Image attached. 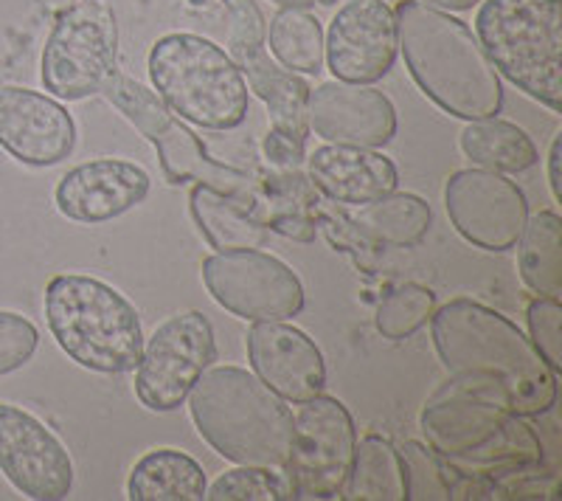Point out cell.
Returning <instances> with one entry per match:
<instances>
[{
  "label": "cell",
  "instance_id": "cell-36",
  "mask_svg": "<svg viewBox=\"0 0 562 501\" xmlns=\"http://www.w3.org/2000/svg\"><path fill=\"white\" fill-rule=\"evenodd\" d=\"M560 149H562V138H560V133H557L554 142H551V149H549V187H551V194H554V200H562Z\"/></svg>",
  "mask_w": 562,
  "mask_h": 501
},
{
  "label": "cell",
  "instance_id": "cell-29",
  "mask_svg": "<svg viewBox=\"0 0 562 501\" xmlns=\"http://www.w3.org/2000/svg\"><path fill=\"white\" fill-rule=\"evenodd\" d=\"M436 310V293L425 285H400L378 308V330L389 341H405L430 322Z\"/></svg>",
  "mask_w": 562,
  "mask_h": 501
},
{
  "label": "cell",
  "instance_id": "cell-4",
  "mask_svg": "<svg viewBox=\"0 0 562 501\" xmlns=\"http://www.w3.org/2000/svg\"><path fill=\"white\" fill-rule=\"evenodd\" d=\"M186 400L200 437L220 457L288 476L293 414L254 372L239 367H209Z\"/></svg>",
  "mask_w": 562,
  "mask_h": 501
},
{
  "label": "cell",
  "instance_id": "cell-39",
  "mask_svg": "<svg viewBox=\"0 0 562 501\" xmlns=\"http://www.w3.org/2000/svg\"><path fill=\"white\" fill-rule=\"evenodd\" d=\"M220 3H223V7H231V3H234V0H220Z\"/></svg>",
  "mask_w": 562,
  "mask_h": 501
},
{
  "label": "cell",
  "instance_id": "cell-26",
  "mask_svg": "<svg viewBox=\"0 0 562 501\" xmlns=\"http://www.w3.org/2000/svg\"><path fill=\"white\" fill-rule=\"evenodd\" d=\"M518 268L526 288L537 296L562 293V220L557 212H537L518 237Z\"/></svg>",
  "mask_w": 562,
  "mask_h": 501
},
{
  "label": "cell",
  "instance_id": "cell-34",
  "mask_svg": "<svg viewBox=\"0 0 562 501\" xmlns=\"http://www.w3.org/2000/svg\"><path fill=\"white\" fill-rule=\"evenodd\" d=\"M265 155L273 167L281 169H295L304 162V144L290 138V135L279 133V130H270L268 138H265Z\"/></svg>",
  "mask_w": 562,
  "mask_h": 501
},
{
  "label": "cell",
  "instance_id": "cell-35",
  "mask_svg": "<svg viewBox=\"0 0 562 501\" xmlns=\"http://www.w3.org/2000/svg\"><path fill=\"white\" fill-rule=\"evenodd\" d=\"M270 229L279 234H284V237L299 240V243H310V240H315L313 220H310L307 214H299V212L276 214V218L270 220Z\"/></svg>",
  "mask_w": 562,
  "mask_h": 501
},
{
  "label": "cell",
  "instance_id": "cell-8",
  "mask_svg": "<svg viewBox=\"0 0 562 501\" xmlns=\"http://www.w3.org/2000/svg\"><path fill=\"white\" fill-rule=\"evenodd\" d=\"M102 93L158 149L160 167L172 187H180L186 180H198L234 198L254 200L248 189V175L211 158L198 135L186 127L147 85H140L127 74L113 71L102 85Z\"/></svg>",
  "mask_w": 562,
  "mask_h": 501
},
{
  "label": "cell",
  "instance_id": "cell-27",
  "mask_svg": "<svg viewBox=\"0 0 562 501\" xmlns=\"http://www.w3.org/2000/svg\"><path fill=\"white\" fill-rule=\"evenodd\" d=\"M355 223L383 245L414 248L425 240L430 229V207L408 192H389L383 198L363 203L355 214Z\"/></svg>",
  "mask_w": 562,
  "mask_h": 501
},
{
  "label": "cell",
  "instance_id": "cell-31",
  "mask_svg": "<svg viewBox=\"0 0 562 501\" xmlns=\"http://www.w3.org/2000/svg\"><path fill=\"white\" fill-rule=\"evenodd\" d=\"M405 470V499H450L445 459L422 443H408L400 448Z\"/></svg>",
  "mask_w": 562,
  "mask_h": 501
},
{
  "label": "cell",
  "instance_id": "cell-12",
  "mask_svg": "<svg viewBox=\"0 0 562 501\" xmlns=\"http://www.w3.org/2000/svg\"><path fill=\"white\" fill-rule=\"evenodd\" d=\"M217 360L214 327L198 310L155 327L135 367V394L149 412H178L200 375Z\"/></svg>",
  "mask_w": 562,
  "mask_h": 501
},
{
  "label": "cell",
  "instance_id": "cell-22",
  "mask_svg": "<svg viewBox=\"0 0 562 501\" xmlns=\"http://www.w3.org/2000/svg\"><path fill=\"white\" fill-rule=\"evenodd\" d=\"M192 218L200 234L209 240L214 250H237V248H262L268 232L262 223L250 218L254 200L234 198L214 187L198 183L192 189Z\"/></svg>",
  "mask_w": 562,
  "mask_h": 501
},
{
  "label": "cell",
  "instance_id": "cell-20",
  "mask_svg": "<svg viewBox=\"0 0 562 501\" xmlns=\"http://www.w3.org/2000/svg\"><path fill=\"white\" fill-rule=\"evenodd\" d=\"M153 180L138 164L119 162V158H99L70 169L59 180L54 200L68 220L99 225L122 218L124 212L144 203Z\"/></svg>",
  "mask_w": 562,
  "mask_h": 501
},
{
  "label": "cell",
  "instance_id": "cell-6",
  "mask_svg": "<svg viewBox=\"0 0 562 501\" xmlns=\"http://www.w3.org/2000/svg\"><path fill=\"white\" fill-rule=\"evenodd\" d=\"M149 79L175 116L203 130H234L248 116V82L217 43L175 32L153 45Z\"/></svg>",
  "mask_w": 562,
  "mask_h": 501
},
{
  "label": "cell",
  "instance_id": "cell-33",
  "mask_svg": "<svg viewBox=\"0 0 562 501\" xmlns=\"http://www.w3.org/2000/svg\"><path fill=\"white\" fill-rule=\"evenodd\" d=\"M529 315V330H531V344L543 360L560 375L562 369V333H560V324H562V308H560V299H549V296H537L535 302L529 304L526 310Z\"/></svg>",
  "mask_w": 562,
  "mask_h": 501
},
{
  "label": "cell",
  "instance_id": "cell-23",
  "mask_svg": "<svg viewBox=\"0 0 562 501\" xmlns=\"http://www.w3.org/2000/svg\"><path fill=\"white\" fill-rule=\"evenodd\" d=\"M205 488L209 482L198 459L183 450L158 448L135 463L127 496L133 501H203Z\"/></svg>",
  "mask_w": 562,
  "mask_h": 501
},
{
  "label": "cell",
  "instance_id": "cell-25",
  "mask_svg": "<svg viewBox=\"0 0 562 501\" xmlns=\"http://www.w3.org/2000/svg\"><path fill=\"white\" fill-rule=\"evenodd\" d=\"M340 499L351 501H403L405 499V470L400 448L385 437L360 439L355 445L349 476L340 490Z\"/></svg>",
  "mask_w": 562,
  "mask_h": 501
},
{
  "label": "cell",
  "instance_id": "cell-38",
  "mask_svg": "<svg viewBox=\"0 0 562 501\" xmlns=\"http://www.w3.org/2000/svg\"><path fill=\"white\" fill-rule=\"evenodd\" d=\"M270 3H276L281 9H310L315 0H270Z\"/></svg>",
  "mask_w": 562,
  "mask_h": 501
},
{
  "label": "cell",
  "instance_id": "cell-30",
  "mask_svg": "<svg viewBox=\"0 0 562 501\" xmlns=\"http://www.w3.org/2000/svg\"><path fill=\"white\" fill-rule=\"evenodd\" d=\"M205 499L211 501H276L290 499L288 476L256 465H239L205 488Z\"/></svg>",
  "mask_w": 562,
  "mask_h": 501
},
{
  "label": "cell",
  "instance_id": "cell-7",
  "mask_svg": "<svg viewBox=\"0 0 562 501\" xmlns=\"http://www.w3.org/2000/svg\"><path fill=\"white\" fill-rule=\"evenodd\" d=\"M475 34L492 68L560 113L562 7L560 0H484Z\"/></svg>",
  "mask_w": 562,
  "mask_h": 501
},
{
  "label": "cell",
  "instance_id": "cell-5",
  "mask_svg": "<svg viewBox=\"0 0 562 501\" xmlns=\"http://www.w3.org/2000/svg\"><path fill=\"white\" fill-rule=\"evenodd\" d=\"M45 322L70 360L99 375L138 367L140 315L113 285L85 274H59L45 288Z\"/></svg>",
  "mask_w": 562,
  "mask_h": 501
},
{
  "label": "cell",
  "instance_id": "cell-15",
  "mask_svg": "<svg viewBox=\"0 0 562 501\" xmlns=\"http://www.w3.org/2000/svg\"><path fill=\"white\" fill-rule=\"evenodd\" d=\"M0 474L34 501L68 499L74 488V463L63 439L12 403H0Z\"/></svg>",
  "mask_w": 562,
  "mask_h": 501
},
{
  "label": "cell",
  "instance_id": "cell-2",
  "mask_svg": "<svg viewBox=\"0 0 562 501\" xmlns=\"http://www.w3.org/2000/svg\"><path fill=\"white\" fill-rule=\"evenodd\" d=\"M430 330L450 375L504 386L520 417H540L557 403V372L506 315L473 299H453L434 310Z\"/></svg>",
  "mask_w": 562,
  "mask_h": 501
},
{
  "label": "cell",
  "instance_id": "cell-28",
  "mask_svg": "<svg viewBox=\"0 0 562 501\" xmlns=\"http://www.w3.org/2000/svg\"><path fill=\"white\" fill-rule=\"evenodd\" d=\"M270 54L293 74H318L324 68V29L307 9H281L270 20Z\"/></svg>",
  "mask_w": 562,
  "mask_h": 501
},
{
  "label": "cell",
  "instance_id": "cell-37",
  "mask_svg": "<svg viewBox=\"0 0 562 501\" xmlns=\"http://www.w3.org/2000/svg\"><path fill=\"white\" fill-rule=\"evenodd\" d=\"M422 3H428L434 9H448V12H467V9H473L479 0H422Z\"/></svg>",
  "mask_w": 562,
  "mask_h": 501
},
{
  "label": "cell",
  "instance_id": "cell-3",
  "mask_svg": "<svg viewBox=\"0 0 562 501\" xmlns=\"http://www.w3.org/2000/svg\"><path fill=\"white\" fill-rule=\"evenodd\" d=\"M394 18L396 43L425 97L467 122L498 116L504 108L498 71L459 18L422 0H403Z\"/></svg>",
  "mask_w": 562,
  "mask_h": 501
},
{
  "label": "cell",
  "instance_id": "cell-1",
  "mask_svg": "<svg viewBox=\"0 0 562 501\" xmlns=\"http://www.w3.org/2000/svg\"><path fill=\"white\" fill-rule=\"evenodd\" d=\"M430 448L461 474L492 479L509 468L543 463V443L512 412L504 386L453 375L419 417Z\"/></svg>",
  "mask_w": 562,
  "mask_h": 501
},
{
  "label": "cell",
  "instance_id": "cell-21",
  "mask_svg": "<svg viewBox=\"0 0 562 501\" xmlns=\"http://www.w3.org/2000/svg\"><path fill=\"white\" fill-rule=\"evenodd\" d=\"M310 180L338 203L363 207L371 200L394 192L400 183L394 162L369 147L324 144L307 158Z\"/></svg>",
  "mask_w": 562,
  "mask_h": 501
},
{
  "label": "cell",
  "instance_id": "cell-19",
  "mask_svg": "<svg viewBox=\"0 0 562 501\" xmlns=\"http://www.w3.org/2000/svg\"><path fill=\"white\" fill-rule=\"evenodd\" d=\"M248 360L256 378L288 403H304L324 392V355L293 324L256 322L248 330Z\"/></svg>",
  "mask_w": 562,
  "mask_h": 501
},
{
  "label": "cell",
  "instance_id": "cell-9",
  "mask_svg": "<svg viewBox=\"0 0 562 501\" xmlns=\"http://www.w3.org/2000/svg\"><path fill=\"white\" fill-rule=\"evenodd\" d=\"M119 26L104 0H79L54 23L43 48L45 90L54 97L79 102L102 93V85L115 71Z\"/></svg>",
  "mask_w": 562,
  "mask_h": 501
},
{
  "label": "cell",
  "instance_id": "cell-13",
  "mask_svg": "<svg viewBox=\"0 0 562 501\" xmlns=\"http://www.w3.org/2000/svg\"><path fill=\"white\" fill-rule=\"evenodd\" d=\"M228 9V52L239 71L248 77L250 90L268 104L270 124L295 142H307L310 85L293 71L273 63L265 48V18L256 0H234Z\"/></svg>",
  "mask_w": 562,
  "mask_h": 501
},
{
  "label": "cell",
  "instance_id": "cell-32",
  "mask_svg": "<svg viewBox=\"0 0 562 501\" xmlns=\"http://www.w3.org/2000/svg\"><path fill=\"white\" fill-rule=\"evenodd\" d=\"M40 347V333L26 315L0 310V378L23 369Z\"/></svg>",
  "mask_w": 562,
  "mask_h": 501
},
{
  "label": "cell",
  "instance_id": "cell-17",
  "mask_svg": "<svg viewBox=\"0 0 562 501\" xmlns=\"http://www.w3.org/2000/svg\"><path fill=\"white\" fill-rule=\"evenodd\" d=\"M0 147L26 167H54L77 147V124L57 99L0 85Z\"/></svg>",
  "mask_w": 562,
  "mask_h": 501
},
{
  "label": "cell",
  "instance_id": "cell-18",
  "mask_svg": "<svg viewBox=\"0 0 562 501\" xmlns=\"http://www.w3.org/2000/svg\"><path fill=\"white\" fill-rule=\"evenodd\" d=\"M307 127L329 144L378 149L396 135V110L383 90L335 79L310 88Z\"/></svg>",
  "mask_w": 562,
  "mask_h": 501
},
{
  "label": "cell",
  "instance_id": "cell-11",
  "mask_svg": "<svg viewBox=\"0 0 562 501\" xmlns=\"http://www.w3.org/2000/svg\"><path fill=\"white\" fill-rule=\"evenodd\" d=\"M358 445L349 409L324 392L304 400L293 417L288 482L293 499H338Z\"/></svg>",
  "mask_w": 562,
  "mask_h": 501
},
{
  "label": "cell",
  "instance_id": "cell-14",
  "mask_svg": "<svg viewBox=\"0 0 562 501\" xmlns=\"http://www.w3.org/2000/svg\"><path fill=\"white\" fill-rule=\"evenodd\" d=\"M450 223L467 243L484 250H509L529 220L518 183L492 169H461L445 183Z\"/></svg>",
  "mask_w": 562,
  "mask_h": 501
},
{
  "label": "cell",
  "instance_id": "cell-16",
  "mask_svg": "<svg viewBox=\"0 0 562 501\" xmlns=\"http://www.w3.org/2000/svg\"><path fill=\"white\" fill-rule=\"evenodd\" d=\"M396 52V18L383 0H346L329 20L324 59L340 82H380L394 68Z\"/></svg>",
  "mask_w": 562,
  "mask_h": 501
},
{
  "label": "cell",
  "instance_id": "cell-24",
  "mask_svg": "<svg viewBox=\"0 0 562 501\" xmlns=\"http://www.w3.org/2000/svg\"><path fill=\"white\" fill-rule=\"evenodd\" d=\"M459 144L470 162L492 172H524L537 164V147L529 133L498 116L467 124Z\"/></svg>",
  "mask_w": 562,
  "mask_h": 501
},
{
  "label": "cell",
  "instance_id": "cell-10",
  "mask_svg": "<svg viewBox=\"0 0 562 501\" xmlns=\"http://www.w3.org/2000/svg\"><path fill=\"white\" fill-rule=\"evenodd\" d=\"M211 299L245 322H284L304 310V285L288 263L259 248L217 250L203 259Z\"/></svg>",
  "mask_w": 562,
  "mask_h": 501
}]
</instances>
